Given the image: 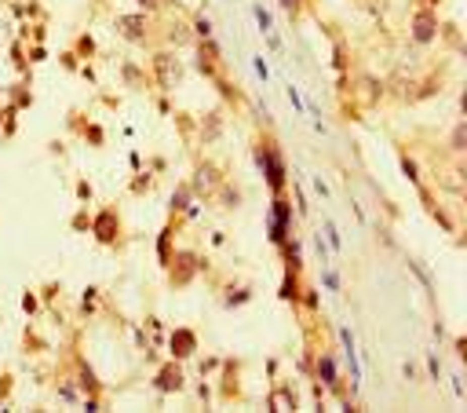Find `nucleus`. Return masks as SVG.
Wrapping results in <instances>:
<instances>
[{
	"label": "nucleus",
	"mask_w": 467,
	"mask_h": 413,
	"mask_svg": "<svg viewBox=\"0 0 467 413\" xmlns=\"http://www.w3.org/2000/svg\"><path fill=\"white\" fill-rule=\"evenodd\" d=\"M285 227H288V205L285 201H274V223H270V238L281 241L285 238Z\"/></svg>",
	"instance_id": "nucleus-1"
},
{
	"label": "nucleus",
	"mask_w": 467,
	"mask_h": 413,
	"mask_svg": "<svg viewBox=\"0 0 467 413\" xmlns=\"http://www.w3.org/2000/svg\"><path fill=\"white\" fill-rule=\"evenodd\" d=\"M431 33H434V19L431 15H420L416 19V40H431Z\"/></svg>",
	"instance_id": "nucleus-2"
},
{
	"label": "nucleus",
	"mask_w": 467,
	"mask_h": 413,
	"mask_svg": "<svg viewBox=\"0 0 467 413\" xmlns=\"http://www.w3.org/2000/svg\"><path fill=\"white\" fill-rule=\"evenodd\" d=\"M267 168H270V187H281V179H285V168H281V161H277L274 154H267Z\"/></svg>",
	"instance_id": "nucleus-3"
},
{
	"label": "nucleus",
	"mask_w": 467,
	"mask_h": 413,
	"mask_svg": "<svg viewBox=\"0 0 467 413\" xmlns=\"http://www.w3.org/2000/svg\"><path fill=\"white\" fill-rule=\"evenodd\" d=\"M318 373L325 377V384H336V370H332V358H321V362H318Z\"/></svg>",
	"instance_id": "nucleus-4"
},
{
	"label": "nucleus",
	"mask_w": 467,
	"mask_h": 413,
	"mask_svg": "<svg viewBox=\"0 0 467 413\" xmlns=\"http://www.w3.org/2000/svg\"><path fill=\"white\" fill-rule=\"evenodd\" d=\"M157 70H161V81H164V84H172L176 73H172V63H168V55H161V59H157Z\"/></svg>",
	"instance_id": "nucleus-5"
},
{
	"label": "nucleus",
	"mask_w": 467,
	"mask_h": 413,
	"mask_svg": "<svg viewBox=\"0 0 467 413\" xmlns=\"http://www.w3.org/2000/svg\"><path fill=\"white\" fill-rule=\"evenodd\" d=\"M117 26H124V29H128V33H143L146 19H117Z\"/></svg>",
	"instance_id": "nucleus-6"
},
{
	"label": "nucleus",
	"mask_w": 467,
	"mask_h": 413,
	"mask_svg": "<svg viewBox=\"0 0 467 413\" xmlns=\"http://www.w3.org/2000/svg\"><path fill=\"white\" fill-rule=\"evenodd\" d=\"M256 19H259V29H263V33H270V15L263 11V8H256Z\"/></svg>",
	"instance_id": "nucleus-7"
},
{
	"label": "nucleus",
	"mask_w": 467,
	"mask_h": 413,
	"mask_svg": "<svg viewBox=\"0 0 467 413\" xmlns=\"http://www.w3.org/2000/svg\"><path fill=\"white\" fill-rule=\"evenodd\" d=\"M281 4H285V8H296V0H281Z\"/></svg>",
	"instance_id": "nucleus-8"
},
{
	"label": "nucleus",
	"mask_w": 467,
	"mask_h": 413,
	"mask_svg": "<svg viewBox=\"0 0 467 413\" xmlns=\"http://www.w3.org/2000/svg\"><path fill=\"white\" fill-rule=\"evenodd\" d=\"M143 4H153V0H143Z\"/></svg>",
	"instance_id": "nucleus-9"
}]
</instances>
